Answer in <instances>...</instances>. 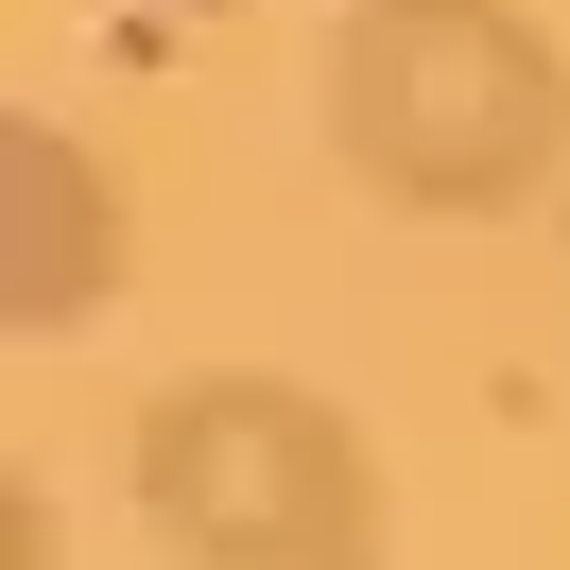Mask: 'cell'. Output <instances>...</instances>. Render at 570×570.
I'll use <instances>...</instances> for the list:
<instances>
[{"instance_id":"6da1fadb","label":"cell","mask_w":570,"mask_h":570,"mask_svg":"<svg viewBox=\"0 0 570 570\" xmlns=\"http://www.w3.org/2000/svg\"><path fill=\"white\" fill-rule=\"evenodd\" d=\"M328 156L397 225H519L570 190V52L535 0H346Z\"/></svg>"},{"instance_id":"7a4b0ae2","label":"cell","mask_w":570,"mask_h":570,"mask_svg":"<svg viewBox=\"0 0 570 570\" xmlns=\"http://www.w3.org/2000/svg\"><path fill=\"white\" fill-rule=\"evenodd\" d=\"M121 501L174 570H363L381 535V450L328 381H277V363H190V381L139 397L121 432Z\"/></svg>"},{"instance_id":"3957f363","label":"cell","mask_w":570,"mask_h":570,"mask_svg":"<svg viewBox=\"0 0 570 570\" xmlns=\"http://www.w3.org/2000/svg\"><path fill=\"white\" fill-rule=\"evenodd\" d=\"M121 277H139V208H121L105 139L18 121L0 139V312H18V346H70Z\"/></svg>"},{"instance_id":"277c9868","label":"cell","mask_w":570,"mask_h":570,"mask_svg":"<svg viewBox=\"0 0 570 570\" xmlns=\"http://www.w3.org/2000/svg\"><path fill=\"white\" fill-rule=\"evenodd\" d=\"M0 570H52V484H36V466L0 484Z\"/></svg>"},{"instance_id":"5b68a950","label":"cell","mask_w":570,"mask_h":570,"mask_svg":"<svg viewBox=\"0 0 570 570\" xmlns=\"http://www.w3.org/2000/svg\"><path fill=\"white\" fill-rule=\"evenodd\" d=\"M363 570H432V553H363Z\"/></svg>"},{"instance_id":"8992f818","label":"cell","mask_w":570,"mask_h":570,"mask_svg":"<svg viewBox=\"0 0 570 570\" xmlns=\"http://www.w3.org/2000/svg\"><path fill=\"white\" fill-rule=\"evenodd\" d=\"M553 225H570V190H553Z\"/></svg>"}]
</instances>
